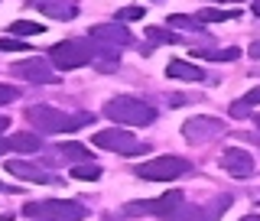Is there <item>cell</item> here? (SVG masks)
Returning <instances> with one entry per match:
<instances>
[{
    "label": "cell",
    "instance_id": "cell-1",
    "mask_svg": "<svg viewBox=\"0 0 260 221\" xmlns=\"http://www.w3.org/2000/svg\"><path fill=\"white\" fill-rule=\"evenodd\" d=\"M104 114L114 124H130V127H150L156 120V108L140 101V98H114L104 104Z\"/></svg>",
    "mask_w": 260,
    "mask_h": 221
},
{
    "label": "cell",
    "instance_id": "cell-2",
    "mask_svg": "<svg viewBox=\"0 0 260 221\" xmlns=\"http://www.w3.org/2000/svg\"><path fill=\"white\" fill-rule=\"evenodd\" d=\"M29 124L39 130V134H69L75 127H85L88 114H62L55 108H46V104H36V108L26 111Z\"/></svg>",
    "mask_w": 260,
    "mask_h": 221
},
{
    "label": "cell",
    "instance_id": "cell-3",
    "mask_svg": "<svg viewBox=\"0 0 260 221\" xmlns=\"http://www.w3.org/2000/svg\"><path fill=\"white\" fill-rule=\"evenodd\" d=\"M94 52H98V46H88L85 39H65V43L49 49V59H52L55 69L72 72V69H81V65L94 62Z\"/></svg>",
    "mask_w": 260,
    "mask_h": 221
},
{
    "label": "cell",
    "instance_id": "cell-4",
    "mask_svg": "<svg viewBox=\"0 0 260 221\" xmlns=\"http://www.w3.org/2000/svg\"><path fill=\"white\" fill-rule=\"evenodd\" d=\"M189 173V160L182 156H156V160H146L137 166V176L146 179V182H169V179Z\"/></svg>",
    "mask_w": 260,
    "mask_h": 221
},
{
    "label": "cell",
    "instance_id": "cell-5",
    "mask_svg": "<svg viewBox=\"0 0 260 221\" xmlns=\"http://www.w3.org/2000/svg\"><path fill=\"white\" fill-rule=\"evenodd\" d=\"M23 215L26 218H55V221H81L88 211L78 202H29L23 208Z\"/></svg>",
    "mask_w": 260,
    "mask_h": 221
},
{
    "label": "cell",
    "instance_id": "cell-6",
    "mask_svg": "<svg viewBox=\"0 0 260 221\" xmlns=\"http://www.w3.org/2000/svg\"><path fill=\"white\" fill-rule=\"evenodd\" d=\"M94 146H101V150H114V153H124V156H137V153H146V150H150L146 143H137L134 134L124 130V127L98 130V134H94Z\"/></svg>",
    "mask_w": 260,
    "mask_h": 221
},
{
    "label": "cell",
    "instance_id": "cell-7",
    "mask_svg": "<svg viewBox=\"0 0 260 221\" xmlns=\"http://www.w3.org/2000/svg\"><path fill=\"white\" fill-rule=\"evenodd\" d=\"M179 205H182V192L173 189V192L159 195V199H153V202H130L124 211L127 215H173Z\"/></svg>",
    "mask_w": 260,
    "mask_h": 221
},
{
    "label": "cell",
    "instance_id": "cell-8",
    "mask_svg": "<svg viewBox=\"0 0 260 221\" xmlns=\"http://www.w3.org/2000/svg\"><path fill=\"white\" fill-rule=\"evenodd\" d=\"M221 169L234 179H250L254 176V156L247 150H241V146H228L221 153Z\"/></svg>",
    "mask_w": 260,
    "mask_h": 221
},
{
    "label": "cell",
    "instance_id": "cell-9",
    "mask_svg": "<svg viewBox=\"0 0 260 221\" xmlns=\"http://www.w3.org/2000/svg\"><path fill=\"white\" fill-rule=\"evenodd\" d=\"M182 134H185V140L202 143V140H215V137H221L224 124L218 117H192V120L182 124Z\"/></svg>",
    "mask_w": 260,
    "mask_h": 221
},
{
    "label": "cell",
    "instance_id": "cell-10",
    "mask_svg": "<svg viewBox=\"0 0 260 221\" xmlns=\"http://www.w3.org/2000/svg\"><path fill=\"white\" fill-rule=\"evenodd\" d=\"M13 72L23 81H32V85H52V81H59V75L49 69L46 59H23V62L13 65Z\"/></svg>",
    "mask_w": 260,
    "mask_h": 221
},
{
    "label": "cell",
    "instance_id": "cell-11",
    "mask_svg": "<svg viewBox=\"0 0 260 221\" xmlns=\"http://www.w3.org/2000/svg\"><path fill=\"white\" fill-rule=\"evenodd\" d=\"M91 39H98V43L104 46H130V29L124 26V23H101V26H91Z\"/></svg>",
    "mask_w": 260,
    "mask_h": 221
},
{
    "label": "cell",
    "instance_id": "cell-12",
    "mask_svg": "<svg viewBox=\"0 0 260 221\" xmlns=\"http://www.w3.org/2000/svg\"><path fill=\"white\" fill-rule=\"evenodd\" d=\"M32 7L43 10L46 16H52V20H72V16L78 13L72 0H32Z\"/></svg>",
    "mask_w": 260,
    "mask_h": 221
},
{
    "label": "cell",
    "instance_id": "cell-13",
    "mask_svg": "<svg viewBox=\"0 0 260 221\" xmlns=\"http://www.w3.org/2000/svg\"><path fill=\"white\" fill-rule=\"evenodd\" d=\"M7 173L16 176V179H26V182H46V173L39 166H32V163H23V160H10L7 163Z\"/></svg>",
    "mask_w": 260,
    "mask_h": 221
},
{
    "label": "cell",
    "instance_id": "cell-14",
    "mask_svg": "<svg viewBox=\"0 0 260 221\" xmlns=\"http://www.w3.org/2000/svg\"><path fill=\"white\" fill-rule=\"evenodd\" d=\"M166 75H169V78H179V81H202V75H205V72H202V69H195L192 62L173 59V62L166 65Z\"/></svg>",
    "mask_w": 260,
    "mask_h": 221
},
{
    "label": "cell",
    "instance_id": "cell-15",
    "mask_svg": "<svg viewBox=\"0 0 260 221\" xmlns=\"http://www.w3.org/2000/svg\"><path fill=\"white\" fill-rule=\"evenodd\" d=\"M10 150H16V153H39L43 143H39L36 134H13L10 137Z\"/></svg>",
    "mask_w": 260,
    "mask_h": 221
},
{
    "label": "cell",
    "instance_id": "cell-16",
    "mask_svg": "<svg viewBox=\"0 0 260 221\" xmlns=\"http://www.w3.org/2000/svg\"><path fill=\"white\" fill-rule=\"evenodd\" d=\"M192 55H202V59H215V62H234V59H241V49H202V46H195V49H192Z\"/></svg>",
    "mask_w": 260,
    "mask_h": 221
},
{
    "label": "cell",
    "instance_id": "cell-17",
    "mask_svg": "<svg viewBox=\"0 0 260 221\" xmlns=\"http://www.w3.org/2000/svg\"><path fill=\"white\" fill-rule=\"evenodd\" d=\"M55 150H59L62 160H75V166H78V163H88V156H91L81 143H62V146H55Z\"/></svg>",
    "mask_w": 260,
    "mask_h": 221
},
{
    "label": "cell",
    "instance_id": "cell-18",
    "mask_svg": "<svg viewBox=\"0 0 260 221\" xmlns=\"http://www.w3.org/2000/svg\"><path fill=\"white\" fill-rule=\"evenodd\" d=\"M43 33V23H32V20H13L10 23V36H39Z\"/></svg>",
    "mask_w": 260,
    "mask_h": 221
},
{
    "label": "cell",
    "instance_id": "cell-19",
    "mask_svg": "<svg viewBox=\"0 0 260 221\" xmlns=\"http://www.w3.org/2000/svg\"><path fill=\"white\" fill-rule=\"evenodd\" d=\"M72 179H81V182L101 179V166H94V163H78V166H72Z\"/></svg>",
    "mask_w": 260,
    "mask_h": 221
},
{
    "label": "cell",
    "instance_id": "cell-20",
    "mask_svg": "<svg viewBox=\"0 0 260 221\" xmlns=\"http://www.w3.org/2000/svg\"><path fill=\"white\" fill-rule=\"evenodd\" d=\"M228 208H231V195H221L215 199V205H208V211H202V221H218Z\"/></svg>",
    "mask_w": 260,
    "mask_h": 221
},
{
    "label": "cell",
    "instance_id": "cell-21",
    "mask_svg": "<svg viewBox=\"0 0 260 221\" xmlns=\"http://www.w3.org/2000/svg\"><path fill=\"white\" fill-rule=\"evenodd\" d=\"M238 10H202L199 20H208V23H221V20H238Z\"/></svg>",
    "mask_w": 260,
    "mask_h": 221
},
{
    "label": "cell",
    "instance_id": "cell-22",
    "mask_svg": "<svg viewBox=\"0 0 260 221\" xmlns=\"http://www.w3.org/2000/svg\"><path fill=\"white\" fill-rule=\"evenodd\" d=\"M166 221H202V208H189V205H179L176 215H169Z\"/></svg>",
    "mask_w": 260,
    "mask_h": 221
},
{
    "label": "cell",
    "instance_id": "cell-23",
    "mask_svg": "<svg viewBox=\"0 0 260 221\" xmlns=\"http://www.w3.org/2000/svg\"><path fill=\"white\" fill-rule=\"evenodd\" d=\"M169 26H173V29H185V33H195V29H199V23H192L189 20V16H182V13H173V16H169Z\"/></svg>",
    "mask_w": 260,
    "mask_h": 221
},
{
    "label": "cell",
    "instance_id": "cell-24",
    "mask_svg": "<svg viewBox=\"0 0 260 221\" xmlns=\"http://www.w3.org/2000/svg\"><path fill=\"white\" fill-rule=\"evenodd\" d=\"M143 16V10L140 7H124V10L117 13V23H127V20H140Z\"/></svg>",
    "mask_w": 260,
    "mask_h": 221
},
{
    "label": "cell",
    "instance_id": "cell-25",
    "mask_svg": "<svg viewBox=\"0 0 260 221\" xmlns=\"http://www.w3.org/2000/svg\"><path fill=\"white\" fill-rule=\"evenodd\" d=\"M23 39H0V52H23Z\"/></svg>",
    "mask_w": 260,
    "mask_h": 221
},
{
    "label": "cell",
    "instance_id": "cell-26",
    "mask_svg": "<svg viewBox=\"0 0 260 221\" xmlns=\"http://www.w3.org/2000/svg\"><path fill=\"white\" fill-rule=\"evenodd\" d=\"M13 98H20V91H16L13 85H0V108H4V104H10Z\"/></svg>",
    "mask_w": 260,
    "mask_h": 221
},
{
    "label": "cell",
    "instance_id": "cell-27",
    "mask_svg": "<svg viewBox=\"0 0 260 221\" xmlns=\"http://www.w3.org/2000/svg\"><path fill=\"white\" fill-rule=\"evenodd\" d=\"M146 36H150V39H159V43H173V33H166V29H150V33H146Z\"/></svg>",
    "mask_w": 260,
    "mask_h": 221
},
{
    "label": "cell",
    "instance_id": "cell-28",
    "mask_svg": "<svg viewBox=\"0 0 260 221\" xmlns=\"http://www.w3.org/2000/svg\"><path fill=\"white\" fill-rule=\"evenodd\" d=\"M244 104H247V108H254V104H260V85H257V88H250V91L244 94Z\"/></svg>",
    "mask_w": 260,
    "mask_h": 221
},
{
    "label": "cell",
    "instance_id": "cell-29",
    "mask_svg": "<svg viewBox=\"0 0 260 221\" xmlns=\"http://www.w3.org/2000/svg\"><path fill=\"white\" fill-rule=\"evenodd\" d=\"M189 101H192L189 94H173V98H169V104H173V108H182V104H189Z\"/></svg>",
    "mask_w": 260,
    "mask_h": 221
},
{
    "label": "cell",
    "instance_id": "cell-30",
    "mask_svg": "<svg viewBox=\"0 0 260 221\" xmlns=\"http://www.w3.org/2000/svg\"><path fill=\"white\" fill-rule=\"evenodd\" d=\"M250 59H260V43H254V46H250Z\"/></svg>",
    "mask_w": 260,
    "mask_h": 221
},
{
    "label": "cell",
    "instance_id": "cell-31",
    "mask_svg": "<svg viewBox=\"0 0 260 221\" xmlns=\"http://www.w3.org/2000/svg\"><path fill=\"white\" fill-rule=\"evenodd\" d=\"M250 10H254V16H260V0H254V7H250Z\"/></svg>",
    "mask_w": 260,
    "mask_h": 221
},
{
    "label": "cell",
    "instance_id": "cell-32",
    "mask_svg": "<svg viewBox=\"0 0 260 221\" xmlns=\"http://www.w3.org/2000/svg\"><path fill=\"white\" fill-rule=\"evenodd\" d=\"M7 124H10V120H7V117H0V134H4V130H7Z\"/></svg>",
    "mask_w": 260,
    "mask_h": 221
},
{
    "label": "cell",
    "instance_id": "cell-33",
    "mask_svg": "<svg viewBox=\"0 0 260 221\" xmlns=\"http://www.w3.org/2000/svg\"><path fill=\"white\" fill-rule=\"evenodd\" d=\"M13 215H10V211H0V221H10Z\"/></svg>",
    "mask_w": 260,
    "mask_h": 221
},
{
    "label": "cell",
    "instance_id": "cell-34",
    "mask_svg": "<svg viewBox=\"0 0 260 221\" xmlns=\"http://www.w3.org/2000/svg\"><path fill=\"white\" fill-rule=\"evenodd\" d=\"M7 150H10V143H4V140H0V153H7Z\"/></svg>",
    "mask_w": 260,
    "mask_h": 221
},
{
    "label": "cell",
    "instance_id": "cell-35",
    "mask_svg": "<svg viewBox=\"0 0 260 221\" xmlns=\"http://www.w3.org/2000/svg\"><path fill=\"white\" fill-rule=\"evenodd\" d=\"M241 221H260V215H247V218H241Z\"/></svg>",
    "mask_w": 260,
    "mask_h": 221
},
{
    "label": "cell",
    "instance_id": "cell-36",
    "mask_svg": "<svg viewBox=\"0 0 260 221\" xmlns=\"http://www.w3.org/2000/svg\"><path fill=\"white\" fill-rule=\"evenodd\" d=\"M32 221H55V218H32Z\"/></svg>",
    "mask_w": 260,
    "mask_h": 221
},
{
    "label": "cell",
    "instance_id": "cell-37",
    "mask_svg": "<svg viewBox=\"0 0 260 221\" xmlns=\"http://www.w3.org/2000/svg\"><path fill=\"white\" fill-rule=\"evenodd\" d=\"M254 124H260V117H254Z\"/></svg>",
    "mask_w": 260,
    "mask_h": 221
}]
</instances>
